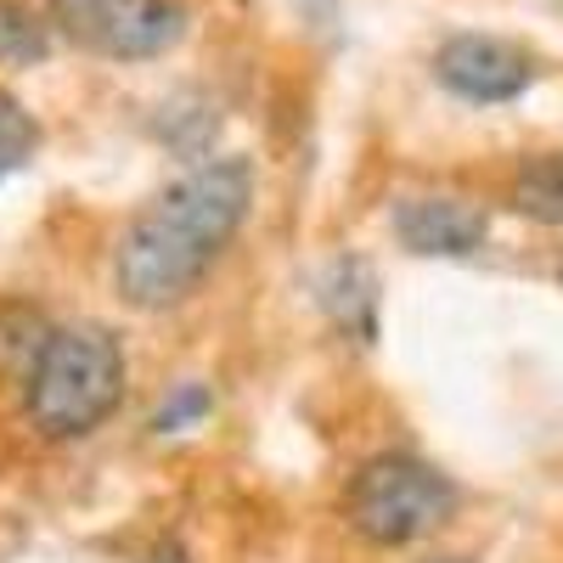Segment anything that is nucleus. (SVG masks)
<instances>
[{"label": "nucleus", "mask_w": 563, "mask_h": 563, "mask_svg": "<svg viewBox=\"0 0 563 563\" xmlns=\"http://www.w3.org/2000/svg\"><path fill=\"white\" fill-rule=\"evenodd\" d=\"M456 512V485L411 451H384L355 467L344 490V519L372 547H411Z\"/></svg>", "instance_id": "nucleus-3"}, {"label": "nucleus", "mask_w": 563, "mask_h": 563, "mask_svg": "<svg viewBox=\"0 0 563 563\" xmlns=\"http://www.w3.org/2000/svg\"><path fill=\"white\" fill-rule=\"evenodd\" d=\"M512 209L536 225H563V153H536L512 175Z\"/></svg>", "instance_id": "nucleus-9"}, {"label": "nucleus", "mask_w": 563, "mask_h": 563, "mask_svg": "<svg viewBox=\"0 0 563 563\" xmlns=\"http://www.w3.org/2000/svg\"><path fill=\"white\" fill-rule=\"evenodd\" d=\"M434 79L451 90V97L490 108V102L525 97L530 79H536V63L512 40H496V34H451L440 52H434Z\"/></svg>", "instance_id": "nucleus-5"}, {"label": "nucleus", "mask_w": 563, "mask_h": 563, "mask_svg": "<svg viewBox=\"0 0 563 563\" xmlns=\"http://www.w3.org/2000/svg\"><path fill=\"white\" fill-rule=\"evenodd\" d=\"M395 238H400V249H411L422 260H462V254L485 249L490 214L462 198H406V203H395Z\"/></svg>", "instance_id": "nucleus-6"}, {"label": "nucleus", "mask_w": 563, "mask_h": 563, "mask_svg": "<svg viewBox=\"0 0 563 563\" xmlns=\"http://www.w3.org/2000/svg\"><path fill=\"white\" fill-rule=\"evenodd\" d=\"M209 406H214V395H209L203 384L175 389V395L158 406V417H153V434H180V429H192V422L209 417Z\"/></svg>", "instance_id": "nucleus-13"}, {"label": "nucleus", "mask_w": 563, "mask_h": 563, "mask_svg": "<svg viewBox=\"0 0 563 563\" xmlns=\"http://www.w3.org/2000/svg\"><path fill=\"white\" fill-rule=\"evenodd\" d=\"M321 310L333 316L339 333L372 344V333H378V276H372V265L355 260V254L327 265V276H321Z\"/></svg>", "instance_id": "nucleus-7"}, {"label": "nucleus", "mask_w": 563, "mask_h": 563, "mask_svg": "<svg viewBox=\"0 0 563 563\" xmlns=\"http://www.w3.org/2000/svg\"><path fill=\"white\" fill-rule=\"evenodd\" d=\"M135 563H192V552H186V547H180L175 536H164V541H153L147 552H141Z\"/></svg>", "instance_id": "nucleus-14"}, {"label": "nucleus", "mask_w": 563, "mask_h": 563, "mask_svg": "<svg viewBox=\"0 0 563 563\" xmlns=\"http://www.w3.org/2000/svg\"><path fill=\"white\" fill-rule=\"evenodd\" d=\"M57 327L45 321L34 305H0V378L7 384H29V372Z\"/></svg>", "instance_id": "nucleus-8"}, {"label": "nucleus", "mask_w": 563, "mask_h": 563, "mask_svg": "<svg viewBox=\"0 0 563 563\" xmlns=\"http://www.w3.org/2000/svg\"><path fill=\"white\" fill-rule=\"evenodd\" d=\"M558 282H563V260H558Z\"/></svg>", "instance_id": "nucleus-16"}, {"label": "nucleus", "mask_w": 563, "mask_h": 563, "mask_svg": "<svg viewBox=\"0 0 563 563\" xmlns=\"http://www.w3.org/2000/svg\"><path fill=\"white\" fill-rule=\"evenodd\" d=\"M434 563H474V558H434Z\"/></svg>", "instance_id": "nucleus-15"}, {"label": "nucleus", "mask_w": 563, "mask_h": 563, "mask_svg": "<svg viewBox=\"0 0 563 563\" xmlns=\"http://www.w3.org/2000/svg\"><path fill=\"white\" fill-rule=\"evenodd\" d=\"M124 406V350L108 327H57L45 339L23 411L45 440H85Z\"/></svg>", "instance_id": "nucleus-2"}, {"label": "nucleus", "mask_w": 563, "mask_h": 563, "mask_svg": "<svg viewBox=\"0 0 563 563\" xmlns=\"http://www.w3.org/2000/svg\"><path fill=\"white\" fill-rule=\"evenodd\" d=\"M209 97H198V90H186V97H175V102H164L158 108V119H153V130H158V141L169 153H180V158H198L209 141H214V130H220V108L214 113H203V119H192L198 108H203Z\"/></svg>", "instance_id": "nucleus-10"}, {"label": "nucleus", "mask_w": 563, "mask_h": 563, "mask_svg": "<svg viewBox=\"0 0 563 563\" xmlns=\"http://www.w3.org/2000/svg\"><path fill=\"white\" fill-rule=\"evenodd\" d=\"M45 52H52V29H45V18L34 7H23V0H0V63L7 68H34V63H45Z\"/></svg>", "instance_id": "nucleus-11"}, {"label": "nucleus", "mask_w": 563, "mask_h": 563, "mask_svg": "<svg viewBox=\"0 0 563 563\" xmlns=\"http://www.w3.org/2000/svg\"><path fill=\"white\" fill-rule=\"evenodd\" d=\"M40 147V119L12 97V90H0V180L12 169H23Z\"/></svg>", "instance_id": "nucleus-12"}, {"label": "nucleus", "mask_w": 563, "mask_h": 563, "mask_svg": "<svg viewBox=\"0 0 563 563\" xmlns=\"http://www.w3.org/2000/svg\"><path fill=\"white\" fill-rule=\"evenodd\" d=\"M57 34L113 63H147L186 40L192 12L180 0H45Z\"/></svg>", "instance_id": "nucleus-4"}, {"label": "nucleus", "mask_w": 563, "mask_h": 563, "mask_svg": "<svg viewBox=\"0 0 563 563\" xmlns=\"http://www.w3.org/2000/svg\"><path fill=\"white\" fill-rule=\"evenodd\" d=\"M254 209L249 158H203L141 209L113 249V282L124 305L169 310L214 271Z\"/></svg>", "instance_id": "nucleus-1"}]
</instances>
